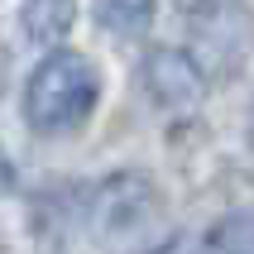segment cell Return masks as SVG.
Segmentation results:
<instances>
[{"label":"cell","instance_id":"obj_1","mask_svg":"<svg viewBox=\"0 0 254 254\" xmlns=\"http://www.w3.org/2000/svg\"><path fill=\"white\" fill-rule=\"evenodd\" d=\"M96 96L101 72L91 67V58L72 48H53L24 86V120L39 134H67L96 111Z\"/></svg>","mask_w":254,"mask_h":254},{"label":"cell","instance_id":"obj_2","mask_svg":"<svg viewBox=\"0 0 254 254\" xmlns=\"http://www.w3.org/2000/svg\"><path fill=\"white\" fill-rule=\"evenodd\" d=\"M96 230L106 235L111 245H134V240H149L163 216V201H158L154 183L144 173H115L106 178L96 192Z\"/></svg>","mask_w":254,"mask_h":254},{"label":"cell","instance_id":"obj_3","mask_svg":"<svg viewBox=\"0 0 254 254\" xmlns=\"http://www.w3.org/2000/svg\"><path fill=\"white\" fill-rule=\"evenodd\" d=\"M139 82H144V91H149L154 106L178 111V115L197 111L201 96H206V72L183 48H149L144 63H139Z\"/></svg>","mask_w":254,"mask_h":254},{"label":"cell","instance_id":"obj_4","mask_svg":"<svg viewBox=\"0 0 254 254\" xmlns=\"http://www.w3.org/2000/svg\"><path fill=\"white\" fill-rule=\"evenodd\" d=\"M19 24L34 43L53 48L77 24V0H19Z\"/></svg>","mask_w":254,"mask_h":254},{"label":"cell","instance_id":"obj_5","mask_svg":"<svg viewBox=\"0 0 254 254\" xmlns=\"http://www.w3.org/2000/svg\"><path fill=\"white\" fill-rule=\"evenodd\" d=\"M96 19L120 39H139L154 19V0H96Z\"/></svg>","mask_w":254,"mask_h":254},{"label":"cell","instance_id":"obj_6","mask_svg":"<svg viewBox=\"0 0 254 254\" xmlns=\"http://www.w3.org/2000/svg\"><path fill=\"white\" fill-rule=\"evenodd\" d=\"M206 254H254V211H230L206 230Z\"/></svg>","mask_w":254,"mask_h":254},{"label":"cell","instance_id":"obj_7","mask_svg":"<svg viewBox=\"0 0 254 254\" xmlns=\"http://www.w3.org/2000/svg\"><path fill=\"white\" fill-rule=\"evenodd\" d=\"M178 5H183L187 14H216L221 5H226V0H178Z\"/></svg>","mask_w":254,"mask_h":254},{"label":"cell","instance_id":"obj_8","mask_svg":"<svg viewBox=\"0 0 254 254\" xmlns=\"http://www.w3.org/2000/svg\"><path fill=\"white\" fill-rule=\"evenodd\" d=\"M0 192H14V163L5 158V149H0Z\"/></svg>","mask_w":254,"mask_h":254},{"label":"cell","instance_id":"obj_9","mask_svg":"<svg viewBox=\"0 0 254 254\" xmlns=\"http://www.w3.org/2000/svg\"><path fill=\"white\" fill-rule=\"evenodd\" d=\"M149 254H192V250H187V245L178 240V245H158V250H149Z\"/></svg>","mask_w":254,"mask_h":254}]
</instances>
